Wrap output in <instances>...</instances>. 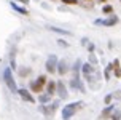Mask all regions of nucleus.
Listing matches in <instances>:
<instances>
[{
	"label": "nucleus",
	"instance_id": "1a4fd4ad",
	"mask_svg": "<svg viewBox=\"0 0 121 120\" xmlns=\"http://www.w3.org/2000/svg\"><path fill=\"white\" fill-rule=\"evenodd\" d=\"M112 67H113V74H115L116 78H121V62L120 59H115L112 62Z\"/></svg>",
	"mask_w": 121,
	"mask_h": 120
},
{
	"label": "nucleus",
	"instance_id": "ddd939ff",
	"mask_svg": "<svg viewBox=\"0 0 121 120\" xmlns=\"http://www.w3.org/2000/svg\"><path fill=\"white\" fill-rule=\"evenodd\" d=\"M57 91H59V96L62 98V99L67 98V90H65V86H64V83L57 82Z\"/></svg>",
	"mask_w": 121,
	"mask_h": 120
},
{
	"label": "nucleus",
	"instance_id": "20e7f679",
	"mask_svg": "<svg viewBox=\"0 0 121 120\" xmlns=\"http://www.w3.org/2000/svg\"><path fill=\"white\" fill-rule=\"evenodd\" d=\"M57 66H59L57 56H56V54H51L48 58V61H46V71H48L49 74H54V72H57Z\"/></svg>",
	"mask_w": 121,
	"mask_h": 120
},
{
	"label": "nucleus",
	"instance_id": "9b49d317",
	"mask_svg": "<svg viewBox=\"0 0 121 120\" xmlns=\"http://www.w3.org/2000/svg\"><path fill=\"white\" fill-rule=\"evenodd\" d=\"M67 71H69L67 62H65V61H59V66H57V74H59V75H64V74H67Z\"/></svg>",
	"mask_w": 121,
	"mask_h": 120
},
{
	"label": "nucleus",
	"instance_id": "a878e982",
	"mask_svg": "<svg viewBox=\"0 0 121 120\" xmlns=\"http://www.w3.org/2000/svg\"><path fill=\"white\" fill-rule=\"evenodd\" d=\"M100 2H107V0H100Z\"/></svg>",
	"mask_w": 121,
	"mask_h": 120
},
{
	"label": "nucleus",
	"instance_id": "412c9836",
	"mask_svg": "<svg viewBox=\"0 0 121 120\" xmlns=\"http://www.w3.org/2000/svg\"><path fill=\"white\" fill-rule=\"evenodd\" d=\"M112 99H113V93H110V95L105 96V99H104V102L107 104V106H110V102H112Z\"/></svg>",
	"mask_w": 121,
	"mask_h": 120
},
{
	"label": "nucleus",
	"instance_id": "bb28decb",
	"mask_svg": "<svg viewBox=\"0 0 121 120\" xmlns=\"http://www.w3.org/2000/svg\"><path fill=\"white\" fill-rule=\"evenodd\" d=\"M120 2H121V0H120Z\"/></svg>",
	"mask_w": 121,
	"mask_h": 120
},
{
	"label": "nucleus",
	"instance_id": "7ed1b4c3",
	"mask_svg": "<svg viewBox=\"0 0 121 120\" xmlns=\"http://www.w3.org/2000/svg\"><path fill=\"white\" fill-rule=\"evenodd\" d=\"M2 75H3V82L6 83V86H8L11 91H16V82H14V78H13L11 67H5Z\"/></svg>",
	"mask_w": 121,
	"mask_h": 120
},
{
	"label": "nucleus",
	"instance_id": "dca6fc26",
	"mask_svg": "<svg viewBox=\"0 0 121 120\" xmlns=\"http://www.w3.org/2000/svg\"><path fill=\"white\" fill-rule=\"evenodd\" d=\"M112 72H113V67H112V64H108V66L105 67V74H104L105 80H110V77H112Z\"/></svg>",
	"mask_w": 121,
	"mask_h": 120
},
{
	"label": "nucleus",
	"instance_id": "0eeeda50",
	"mask_svg": "<svg viewBox=\"0 0 121 120\" xmlns=\"http://www.w3.org/2000/svg\"><path fill=\"white\" fill-rule=\"evenodd\" d=\"M113 112H115V106H107V107L102 110V114L99 115V120H107V119H110L112 115H113Z\"/></svg>",
	"mask_w": 121,
	"mask_h": 120
},
{
	"label": "nucleus",
	"instance_id": "f03ea898",
	"mask_svg": "<svg viewBox=\"0 0 121 120\" xmlns=\"http://www.w3.org/2000/svg\"><path fill=\"white\" fill-rule=\"evenodd\" d=\"M81 107H85V102H83V101L70 102V104L64 106V109H62V119H64V120H70Z\"/></svg>",
	"mask_w": 121,
	"mask_h": 120
},
{
	"label": "nucleus",
	"instance_id": "4be33fe9",
	"mask_svg": "<svg viewBox=\"0 0 121 120\" xmlns=\"http://www.w3.org/2000/svg\"><path fill=\"white\" fill-rule=\"evenodd\" d=\"M112 120H121V110H116L115 114L112 115Z\"/></svg>",
	"mask_w": 121,
	"mask_h": 120
},
{
	"label": "nucleus",
	"instance_id": "6ab92c4d",
	"mask_svg": "<svg viewBox=\"0 0 121 120\" xmlns=\"http://www.w3.org/2000/svg\"><path fill=\"white\" fill-rule=\"evenodd\" d=\"M102 11L105 13V14H112V13H113V6H112V5H105L102 8Z\"/></svg>",
	"mask_w": 121,
	"mask_h": 120
},
{
	"label": "nucleus",
	"instance_id": "2eb2a0df",
	"mask_svg": "<svg viewBox=\"0 0 121 120\" xmlns=\"http://www.w3.org/2000/svg\"><path fill=\"white\" fill-rule=\"evenodd\" d=\"M48 29L51 32H57V34H64V35H72L69 30H64V29H59V27H54V26H48Z\"/></svg>",
	"mask_w": 121,
	"mask_h": 120
},
{
	"label": "nucleus",
	"instance_id": "f8f14e48",
	"mask_svg": "<svg viewBox=\"0 0 121 120\" xmlns=\"http://www.w3.org/2000/svg\"><path fill=\"white\" fill-rule=\"evenodd\" d=\"M56 90H57V83H54V82H49V83L46 85V91H48V95H49V96L54 95Z\"/></svg>",
	"mask_w": 121,
	"mask_h": 120
},
{
	"label": "nucleus",
	"instance_id": "f257e3e1",
	"mask_svg": "<svg viewBox=\"0 0 121 120\" xmlns=\"http://www.w3.org/2000/svg\"><path fill=\"white\" fill-rule=\"evenodd\" d=\"M81 74H83V77L86 78V82H89V85H94V86L97 85L99 78H100L99 72L94 69L92 64H83V66H81Z\"/></svg>",
	"mask_w": 121,
	"mask_h": 120
},
{
	"label": "nucleus",
	"instance_id": "6e6552de",
	"mask_svg": "<svg viewBox=\"0 0 121 120\" xmlns=\"http://www.w3.org/2000/svg\"><path fill=\"white\" fill-rule=\"evenodd\" d=\"M18 93H19V96H21L24 101H27V102H35V99L32 98V95H30V93L26 90V88H19Z\"/></svg>",
	"mask_w": 121,
	"mask_h": 120
},
{
	"label": "nucleus",
	"instance_id": "39448f33",
	"mask_svg": "<svg viewBox=\"0 0 121 120\" xmlns=\"http://www.w3.org/2000/svg\"><path fill=\"white\" fill-rule=\"evenodd\" d=\"M118 23V18L116 16H112V18H107V19H96L94 24L96 26H104V27H112Z\"/></svg>",
	"mask_w": 121,
	"mask_h": 120
},
{
	"label": "nucleus",
	"instance_id": "5701e85b",
	"mask_svg": "<svg viewBox=\"0 0 121 120\" xmlns=\"http://www.w3.org/2000/svg\"><path fill=\"white\" fill-rule=\"evenodd\" d=\"M57 45H60V47H64V48L69 47V43H67L65 40H62V38H59V40H57Z\"/></svg>",
	"mask_w": 121,
	"mask_h": 120
},
{
	"label": "nucleus",
	"instance_id": "a211bd4d",
	"mask_svg": "<svg viewBox=\"0 0 121 120\" xmlns=\"http://www.w3.org/2000/svg\"><path fill=\"white\" fill-rule=\"evenodd\" d=\"M35 82L38 83V86H40V88H43V85L46 83V77H45V75H40V77L37 78Z\"/></svg>",
	"mask_w": 121,
	"mask_h": 120
},
{
	"label": "nucleus",
	"instance_id": "b1692460",
	"mask_svg": "<svg viewBox=\"0 0 121 120\" xmlns=\"http://www.w3.org/2000/svg\"><path fill=\"white\" fill-rule=\"evenodd\" d=\"M60 2H64L67 5H75V3H77V0H60Z\"/></svg>",
	"mask_w": 121,
	"mask_h": 120
},
{
	"label": "nucleus",
	"instance_id": "423d86ee",
	"mask_svg": "<svg viewBox=\"0 0 121 120\" xmlns=\"http://www.w3.org/2000/svg\"><path fill=\"white\" fill-rule=\"evenodd\" d=\"M57 106H59V101H54L51 106H42V112L46 115V117H53L54 110L57 109Z\"/></svg>",
	"mask_w": 121,
	"mask_h": 120
},
{
	"label": "nucleus",
	"instance_id": "f3484780",
	"mask_svg": "<svg viewBox=\"0 0 121 120\" xmlns=\"http://www.w3.org/2000/svg\"><path fill=\"white\" fill-rule=\"evenodd\" d=\"M42 90H43V88H40L37 82H32V83H30V91H34V93H40Z\"/></svg>",
	"mask_w": 121,
	"mask_h": 120
},
{
	"label": "nucleus",
	"instance_id": "aec40b11",
	"mask_svg": "<svg viewBox=\"0 0 121 120\" xmlns=\"http://www.w3.org/2000/svg\"><path fill=\"white\" fill-rule=\"evenodd\" d=\"M38 101L42 102V104H45V102L51 101V96H49V95H46V96H40V99H38Z\"/></svg>",
	"mask_w": 121,
	"mask_h": 120
},
{
	"label": "nucleus",
	"instance_id": "393cba45",
	"mask_svg": "<svg viewBox=\"0 0 121 120\" xmlns=\"http://www.w3.org/2000/svg\"><path fill=\"white\" fill-rule=\"evenodd\" d=\"M13 2H14V0H13ZM18 2H21V3H26V5L29 3V0H18Z\"/></svg>",
	"mask_w": 121,
	"mask_h": 120
},
{
	"label": "nucleus",
	"instance_id": "9d476101",
	"mask_svg": "<svg viewBox=\"0 0 121 120\" xmlns=\"http://www.w3.org/2000/svg\"><path fill=\"white\" fill-rule=\"evenodd\" d=\"M11 8H13V10H14V11H18L19 14H26V16H27V14H29V11H27V10H26L24 6L18 5V3H16V2H13V0H11Z\"/></svg>",
	"mask_w": 121,
	"mask_h": 120
},
{
	"label": "nucleus",
	"instance_id": "4468645a",
	"mask_svg": "<svg viewBox=\"0 0 121 120\" xmlns=\"http://www.w3.org/2000/svg\"><path fill=\"white\" fill-rule=\"evenodd\" d=\"M81 43H83V45L86 47V50H88L89 53H92V51H94V43L89 42L88 38H81Z\"/></svg>",
	"mask_w": 121,
	"mask_h": 120
}]
</instances>
